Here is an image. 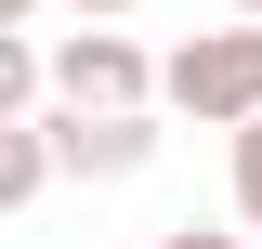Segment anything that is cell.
<instances>
[{
    "label": "cell",
    "mask_w": 262,
    "mask_h": 249,
    "mask_svg": "<svg viewBox=\"0 0 262 249\" xmlns=\"http://www.w3.org/2000/svg\"><path fill=\"white\" fill-rule=\"evenodd\" d=\"M39 197H53V144H39V118H0V223Z\"/></svg>",
    "instance_id": "obj_4"
},
{
    "label": "cell",
    "mask_w": 262,
    "mask_h": 249,
    "mask_svg": "<svg viewBox=\"0 0 262 249\" xmlns=\"http://www.w3.org/2000/svg\"><path fill=\"white\" fill-rule=\"evenodd\" d=\"M0 118H39V39L0 27Z\"/></svg>",
    "instance_id": "obj_5"
},
{
    "label": "cell",
    "mask_w": 262,
    "mask_h": 249,
    "mask_svg": "<svg viewBox=\"0 0 262 249\" xmlns=\"http://www.w3.org/2000/svg\"><path fill=\"white\" fill-rule=\"evenodd\" d=\"M39 105H158V53L131 27H105V13H79L39 53Z\"/></svg>",
    "instance_id": "obj_2"
},
{
    "label": "cell",
    "mask_w": 262,
    "mask_h": 249,
    "mask_svg": "<svg viewBox=\"0 0 262 249\" xmlns=\"http://www.w3.org/2000/svg\"><path fill=\"white\" fill-rule=\"evenodd\" d=\"M158 105H170V118H196V131L262 118V27H249V13H236V27H196L184 53L158 66Z\"/></svg>",
    "instance_id": "obj_1"
},
{
    "label": "cell",
    "mask_w": 262,
    "mask_h": 249,
    "mask_svg": "<svg viewBox=\"0 0 262 249\" xmlns=\"http://www.w3.org/2000/svg\"><path fill=\"white\" fill-rule=\"evenodd\" d=\"M27 13H39V0H0V27H27Z\"/></svg>",
    "instance_id": "obj_9"
},
{
    "label": "cell",
    "mask_w": 262,
    "mask_h": 249,
    "mask_svg": "<svg viewBox=\"0 0 262 249\" xmlns=\"http://www.w3.org/2000/svg\"><path fill=\"white\" fill-rule=\"evenodd\" d=\"M39 144H53V184H131L170 131L158 105H39Z\"/></svg>",
    "instance_id": "obj_3"
},
{
    "label": "cell",
    "mask_w": 262,
    "mask_h": 249,
    "mask_svg": "<svg viewBox=\"0 0 262 249\" xmlns=\"http://www.w3.org/2000/svg\"><path fill=\"white\" fill-rule=\"evenodd\" d=\"M249 249H262V236H249Z\"/></svg>",
    "instance_id": "obj_11"
},
{
    "label": "cell",
    "mask_w": 262,
    "mask_h": 249,
    "mask_svg": "<svg viewBox=\"0 0 262 249\" xmlns=\"http://www.w3.org/2000/svg\"><path fill=\"white\" fill-rule=\"evenodd\" d=\"M236 13H249V27H262V0H236Z\"/></svg>",
    "instance_id": "obj_10"
},
{
    "label": "cell",
    "mask_w": 262,
    "mask_h": 249,
    "mask_svg": "<svg viewBox=\"0 0 262 249\" xmlns=\"http://www.w3.org/2000/svg\"><path fill=\"white\" fill-rule=\"evenodd\" d=\"M144 249H249V236H223V223H158Z\"/></svg>",
    "instance_id": "obj_7"
},
{
    "label": "cell",
    "mask_w": 262,
    "mask_h": 249,
    "mask_svg": "<svg viewBox=\"0 0 262 249\" xmlns=\"http://www.w3.org/2000/svg\"><path fill=\"white\" fill-rule=\"evenodd\" d=\"M66 13H105V27H118V13H131V0H66Z\"/></svg>",
    "instance_id": "obj_8"
},
{
    "label": "cell",
    "mask_w": 262,
    "mask_h": 249,
    "mask_svg": "<svg viewBox=\"0 0 262 249\" xmlns=\"http://www.w3.org/2000/svg\"><path fill=\"white\" fill-rule=\"evenodd\" d=\"M236 223L262 236V118H236Z\"/></svg>",
    "instance_id": "obj_6"
}]
</instances>
